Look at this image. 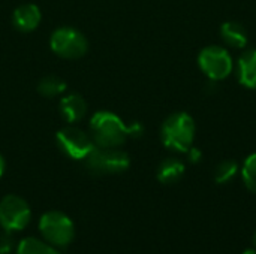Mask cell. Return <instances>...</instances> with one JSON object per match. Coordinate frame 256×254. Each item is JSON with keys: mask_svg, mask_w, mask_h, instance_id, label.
Instances as JSON below:
<instances>
[{"mask_svg": "<svg viewBox=\"0 0 256 254\" xmlns=\"http://www.w3.org/2000/svg\"><path fill=\"white\" fill-rule=\"evenodd\" d=\"M141 133L142 127L140 123L126 126L118 115L110 111L96 112L90 121V136L96 147L118 148L129 136H140Z\"/></svg>", "mask_w": 256, "mask_h": 254, "instance_id": "1", "label": "cell"}, {"mask_svg": "<svg viewBox=\"0 0 256 254\" xmlns=\"http://www.w3.org/2000/svg\"><path fill=\"white\" fill-rule=\"evenodd\" d=\"M195 130L196 127L194 118L186 112H177L165 120L160 130V138L166 148L177 153H186L192 147Z\"/></svg>", "mask_w": 256, "mask_h": 254, "instance_id": "2", "label": "cell"}, {"mask_svg": "<svg viewBox=\"0 0 256 254\" xmlns=\"http://www.w3.org/2000/svg\"><path fill=\"white\" fill-rule=\"evenodd\" d=\"M84 165L94 175H112L124 172L130 165V159L120 148L96 147L84 159Z\"/></svg>", "mask_w": 256, "mask_h": 254, "instance_id": "3", "label": "cell"}, {"mask_svg": "<svg viewBox=\"0 0 256 254\" xmlns=\"http://www.w3.org/2000/svg\"><path fill=\"white\" fill-rule=\"evenodd\" d=\"M50 45L54 54L63 58H80L88 49L86 36L74 27H60L52 31Z\"/></svg>", "mask_w": 256, "mask_h": 254, "instance_id": "4", "label": "cell"}, {"mask_svg": "<svg viewBox=\"0 0 256 254\" xmlns=\"http://www.w3.org/2000/svg\"><path fill=\"white\" fill-rule=\"evenodd\" d=\"M39 231L42 237L56 247L68 246L74 238L72 220L58 211H50L40 217Z\"/></svg>", "mask_w": 256, "mask_h": 254, "instance_id": "5", "label": "cell"}, {"mask_svg": "<svg viewBox=\"0 0 256 254\" xmlns=\"http://www.w3.org/2000/svg\"><path fill=\"white\" fill-rule=\"evenodd\" d=\"M56 141L58 148L74 160H84L96 148V144L88 133L72 126L58 130Z\"/></svg>", "mask_w": 256, "mask_h": 254, "instance_id": "6", "label": "cell"}, {"mask_svg": "<svg viewBox=\"0 0 256 254\" xmlns=\"http://www.w3.org/2000/svg\"><path fill=\"white\" fill-rule=\"evenodd\" d=\"M32 211L27 202L15 195H9L0 202V225L6 232H18L27 228Z\"/></svg>", "mask_w": 256, "mask_h": 254, "instance_id": "7", "label": "cell"}, {"mask_svg": "<svg viewBox=\"0 0 256 254\" xmlns=\"http://www.w3.org/2000/svg\"><path fill=\"white\" fill-rule=\"evenodd\" d=\"M201 70L213 81H220L232 72V58L226 49L218 45L204 48L198 55Z\"/></svg>", "mask_w": 256, "mask_h": 254, "instance_id": "8", "label": "cell"}, {"mask_svg": "<svg viewBox=\"0 0 256 254\" xmlns=\"http://www.w3.org/2000/svg\"><path fill=\"white\" fill-rule=\"evenodd\" d=\"M40 19H42L40 9L33 3L20 4L12 13L14 27L22 33H28L38 28V25L40 24Z\"/></svg>", "mask_w": 256, "mask_h": 254, "instance_id": "9", "label": "cell"}, {"mask_svg": "<svg viewBox=\"0 0 256 254\" xmlns=\"http://www.w3.org/2000/svg\"><path fill=\"white\" fill-rule=\"evenodd\" d=\"M60 111H62V114H63L66 121L78 123L86 115L87 103H86V100L80 94L72 93V94L63 97L60 100Z\"/></svg>", "mask_w": 256, "mask_h": 254, "instance_id": "10", "label": "cell"}, {"mask_svg": "<svg viewBox=\"0 0 256 254\" xmlns=\"http://www.w3.org/2000/svg\"><path fill=\"white\" fill-rule=\"evenodd\" d=\"M238 81L248 88H256V49H249L240 57Z\"/></svg>", "mask_w": 256, "mask_h": 254, "instance_id": "11", "label": "cell"}, {"mask_svg": "<svg viewBox=\"0 0 256 254\" xmlns=\"http://www.w3.org/2000/svg\"><path fill=\"white\" fill-rule=\"evenodd\" d=\"M220 34L224 40L234 48H244L248 43V31L246 28L237 21L224 22L220 27Z\"/></svg>", "mask_w": 256, "mask_h": 254, "instance_id": "12", "label": "cell"}, {"mask_svg": "<svg viewBox=\"0 0 256 254\" xmlns=\"http://www.w3.org/2000/svg\"><path fill=\"white\" fill-rule=\"evenodd\" d=\"M184 174V165L174 157L165 159L158 168V180L162 184H174Z\"/></svg>", "mask_w": 256, "mask_h": 254, "instance_id": "13", "label": "cell"}, {"mask_svg": "<svg viewBox=\"0 0 256 254\" xmlns=\"http://www.w3.org/2000/svg\"><path fill=\"white\" fill-rule=\"evenodd\" d=\"M64 90H66V82L56 75L44 76L38 84V93L42 94L44 97H56L62 94Z\"/></svg>", "mask_w": 256, "mask_h": 254, "instance_id": "14", "label": "cell"}, {"mask_svg": "<svg viewBox=\"0 0 256 254\" xmlns=\"http://www.w3.org/2000/svg\"><path fill=\"white\" fill-rule=\"evenodd\" d=\"M16 254H60L57 250H54L52 247H50L48 244L34 240V238H27L24 241L20 243Z\"/></svg>", "mask_w": 256, "mask_h": 254, "instance_id": "15", "label": "cell"}, {"mask_svg": "<svg viewBox=\"0 0 256 254\" xmlns=\"http://www.w3.org/2000/svg\"><path fill=\"white\" fill-rule=\"evenodd\" d=\"M242 175H243V181L246 184V187L252 192L256 193V153L250 154L242 169Z\"/></svg>", "mask_w": 256, "mask_h": 254, "instance_id": "16", "label": "cell"}, {"mask_svg": "<svg viewBox=\"0 0 256 254\" xmlns=\"http://www.w3.org/2000/svg\"><path fill=\"white\" fill-rule=\"evenodd\" d=\"M237 171H238V166L234 160H225L222 162L218 168H216V172H214V180L216 183L219 184H225V183H230L236 175H237Z\"/></svg>", "mask_w": 256, "mask_h": 254, "instance_id": "17", "label": "cell"}, {"mask_svg": "<svg viewBox=\"0 0 256 254\" xmlns=\"http://www.w3.org/2000/svg\"><path fill=\"white\" fill-rule=\"evenodd\" d=\"M10 246H12V241L9 240L8 234L0 237V253H8L10 250Z\"/></svg>", "mask_w": 256, "mask_h": 254, "instance_id": "18", "label": "cell"}, {"mask_svg": "<svg viewBox=\"0 0 256 254\" xmlns=\"http://www.w3.org/2000/svg\"><path fill=\"white\" fill-rule=\"evenodd\" d=\"M200 159H201V153H200L196 148L190 150V160H192V162H198Z\"/></svg>", "mask_w": 256, "mask_h": 254, "instance_id": "19", "label": "cell"}, {"mask_svg": "<svg viewBox=\"0 0 256 254\" xmlns=\"http://www.w3.org/2000/svg\"><path fill=\"white\" fill-rule=\"evenodd\" d=\"M4 168H6V163H4L3 156L0 154V177H2V175H3V172H4Z\"/></svg>", "mask_w": 256, "mask_h": 254, "instance_id": "20", "label": "cell"}, {"mask_svg": "<svg viewBox=\"0 0 256 254\" xmlns=\"http://www.w3.org/2000/svg\"><path fill=\"white\" fill-rule=\"evenodd\" d=\"M243 254H256V250H248V252H244Z\"/></svg>", "mask_w": 256, "mask_h": 254, "instance_id": "21", "label": "cell"}, {"mask_svg": "<svg viewBox=\"0 0 256 254\" xmlns=\"http://www.w3.org/2000/svg\"><path fill=\"white\" fill-rule=\"evenodd\" d=\"M254 246L256 247V231H255V234H254Z\"/></svg>", "mask_w": 256, "mask_h": 254, "instance_id": "22", "label": "cell"}]
</instances>
